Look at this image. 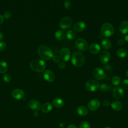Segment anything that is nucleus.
Here are the masks:
<instances>
[{"label":"nucleus","instance_id":"obj_1","mask_svg":"<svg viewBox=\"0 0 128 128\" xmlns=\"http://www.w3.org/2000/svg\"><path fill=\"white\" fill-rule=\"evenodd\" d=\"M84 56L81 52L76 51L73 53L71 58V62L74 66L80 68L84 65Z\"/></svg>","mask_w":128,"mask_h":128},{"label":"nucleus","instance_id":"obj_2","mask_svg":"<svg viewBox=\"0 0 128 128\" xmlns=\"http://www.w3.org/2000/svg\"><path fill=\"white\" fill-rule=\"evenodd\" d=\"M39 56L44 60H48L52 58L53 56V52L48 46L45 45L40 46L38 50Z\"/></svg>","mask_w":128,"mask_h":128},{"label":"nucleus","instance_id":"obj_3","mask_svg":"<svg viewBox=\"0 0 128 128\" xmlns=\"http://www.w3.org/2000/svg\"><path fill=\"white\" fill-rule=\"evenodd\" d=\"M30 68L34 71L42 72H44L46 68V62L41 59H35L32 60L30 64Z\"/></svg>","mask_w":128,"mask_h":128},{"label":"nucleus","instance_id":"obj_4","mask_svg":"<svg viewBox=\"0 0 128 128\" xmlns=\"http://www.w3.org/2000/svg\"><path fill=\"white\" fill-rule=\"evenodd\" d=\"M102 34L105 38H108L112 36L114 32V26L109 22L103 24L100 28Z\"/></svg>","mask_w":128,"mask_h":128},{"label":"nucleus","instance_id":"obj_5","mask_svg":"<svg viewBox=\"0 0 128 128\" xmlns=\"http://www.w3.org/2000/svg\"><path fill=\"white\" fill-rule=\"evenodd\" d=\"M100 87V84L98 81L94 80H88L85 84L86 88L90 92L96 91Z\"/></svg>","mask_w":128,"mask_h":128},{"label":"nucleus","instance_id":"obj_6","mask_svg":"<svg viewBox=\"0 0 128 128\" xmlns=\"http://www.w3.org/2000/svg\"><path fill=\"white\" fill-rule=\"evenodd\" d=\"M76 48L80 51H85L88 48V44L86 41L82 38H78L75 42Z\"/></svg>","mask_w":128,"mask_h":128},{"label":"nucleus","instance_id":"obj_7","mask_svg":"<svg viewBox=\"0 0 128 128\" xmlns=\"http://www.w3.org/2000/svg\"><path fill=\"white\" fill-rule=\"evenodd\" d=\"M72 24V18L68 16H65L61 19L60 22V26L62 30H66L70 28Z\"/></svg>","mask_w":128,"mask_h":128},{"label":"nucleus","instance_id":"obj_8","mask_svg":"<svg viewBox=\"0 0 128 128\" xmlns=\"http://www.w3.org/2000/svg\"><path fill=\"white\" fill-rule=\"evenodd\" d=\"M92 74L94 78L98 80H101L104 79L106 76L104 72L100 68H94Z\"/></svg>","mask_w":128,"mask_h":128},{"label":"nucleus","instance_id":"obj_9","mask_svg":"<svg viewBox=\"0 0 128 128\" xmlns=\"http://www.w3.org/2000/svg\"><path fill=\"white\" fill-rule=\"evenodd\" d=\"M71 52L70 50L66 48H62L60 52V58L63 62H68L70 58Z\"/></svg>","mask_w":128,"mask_h":128},{"label":"nucleus","instance_id":"obj_10","mask_svg":"<svg viewBox=\"0 0 128 128\" xmlns=\"http://www.w3.org/2000/svg\"><path fill=\"white\" fill-rule=\"evenodd\" d=\"M100 106V101L98 100L96 98H94L90 100L88 104V108L90 111L96 110L99 108Z\"/></svg>","mask_w":128,"mask_h":128},{"label":"nucleus","instance_id":"obj_11","mask_svg":"<svg viewBox=\"0 0 128 128\" xmlns=\"http://www.w3.org/2000/svg\"><path fill=\"white\" fill-rule=\"evenodd\" d=\"M112 95L114 98L117 100L121 99L124 96L123 89L118 86L114 88L112 90Z\"/></svg>","mask_w":128,"mask_h":128},{"label":"nucleus","instance_id":"obj_12","mask_svg":"<svg viewBox=\"0 0 128 128\" xmlns=\"http://www.w3.org/2000/svg\"><path fill=\"white\" fill-rule=\"evenodd\" d=\"M110 54L106 50L102 51L100 54V62L103 64H107L110 60Z\"/></svg>","mask_w":128,"mask_h":128},{"label":"nucleus","instance_id":"obj_13","mask_svg":"<svg viewBox=\"0 0 128 128\" xmlns=\"http://www.w3.org/2000/svg\"><path fill=\"white\" fill-rule=\"evenodd\" d=\"M44 78L48 82H52L55 79L54 73L50 70H47L44 71L43 74Z\"/></svg>","mask_w":128,"mask_h":128},{"label":"nucleus","instance_id":"obj_14","mask_svg":"<svg viewBox=\"0 0 128 128\" xmlns=\"http://www.w3.org/2000/svg\"><path fill=\"white\" fill-rule=\"evenodd\" d=\"M12 96L14 99L19 100L24 98V93L22 90L19 88H16L12 91Z\"/></svg>","mask_w":128,"mask_h":128},{"label":"nucleus","instance_id":"obj_15","mask_svg":"<svg viewBox=\"0 0 128 128\" xmlns=\"http://www.w3.org/2000/svg\"><path fill=\"white\" fill-rule=\"evenodd\" d=\"M28 105L32 110L37 112L40 108V103L36 100H31L28 102Z\"/></svg>","mask_w":128,"mask_h":128},{"label":"nucleus","instance_id":"obj_16","mask_svg":"<svg viewBox=\"0 0 128 128\" xmlns=\"http://www.w3.org/2000/svg\"><path fill=\"white\" fill-rule=\"evenodd\" d=\"M101 50L100 44L97 43H92L88 47V50L90 53L94 54H98Z\"/></svg>","mask_w":128,"mask_h":128},{"label":"nucleus","instance_id":"obj_17","mask_svg":"<svg viewBox=\"0 0 128 128\" xmlns=\"http://www.w3.org/2000/svg\"><path fill=\"white\" fill-rule=\"evenodd\" d=\"M86 28V24L83 21H80L76 22L74 26V29L75 32H81L84 31Z\"/></svg>","mask_w":128,"mask_h":128},{"label":"nucleus","instance_id":"obj_18","mask_svg":"<svg viewBox=\"0 0 128 128\" xmlns=\"http://www.w3.org/2000/svg\"><path fill=\"white\" fill-rule=\"evenodd\" d=\"M119 30L120 32L124 34L128 33V21L124 20L122 22L119 26Z\"/></svg>","mask_w":128,"mask_h":128},{"label":"nucleus","instance_id":"obj_19","mask_svg":"<svg viewBox=\"0 0 128 128\" xmlns=\"http://www.w3.org/2000/svg\"><path fill=\"white\" fill-rule=\"evenodd\" d=\"M76 112L77 113L81 116H86L88 114V108L83 106L78 107L76 109Z\"/></svg>","mask_w":128,"mask_h":128},{"label":"nucleus","instance_id":"obj_20","mask_svg":"<svg viewBox=\"0 0 128 128\" xmlns=\"http://www.w3.org/2000/svg\"><path fill=\"white\" fill-rule=\"evenodd\" d=\"M101 46L104 49L108 50L111 48L112 44L108 38H104L101 40Z\"/></svg>","mask_w":128,"mask_h":128},{"label":"nucleus","instance_id":"obj_21","mask_svg":"<svg viewBox=\"0 0 128 128\" xmlns=\"http://www.w3.org/2000/svg\"><path fill=\"white\" fill-rule=\"evenodd\" d=\"M52 105L57 108H60L64 104V100L60 98H55L52 101Z\"/></svg>","mask_w":128,"mask_h":128},{"label":"nucleus","instance_id":"obj_22","mask_svg":"<svg viewBox=\"0 0 128 128\" xmlns=\"http://www.w3.org/2000/svg\"><path fill=\"white\" fill-rule=\"evenodd\" d=\"M110 106L112 108L116 110V111H119L122 108V104L121 102L118 100H114L110 104Z\"/></svg>","mask_w":128,"mask_h":128},{"label":"nucleus","instance_id":"obj_23","mask_svg":"<svg viewBox=\"0 0 128 128\" xmlns=\"http://www.w3.org/2000/svg\"><path fill=\"white\" fill-rule=\"evenodd\" d=\"M52 108V106L50 102H46L42 106L41 110L44 113L50 112Z\"/></svg>","mask_w":128,"mask_h":128},{"label":"nucleus","instance_id":"obj_24","mask_svg":"<svg viewBox=\"0 0 128 128\" xmlns=\"http://www.w3.org/2000/svg\"><path fill=\"white\" fill-rule=\"evenodd\" d=\"M66 36V34L62 30H58L54 33V37L58 40H62Z\"/></svg>","mask_w":128,"mask_h":128},{"label":"nucleus","instance_id":"obj_25","mask_svg":"<svg viewBox=\"0 0 128 128\" xmlns=\"http://www.w3.org/2000/svg\"><path fill=\"white\" fill-rule=\"evenodd\" d=\"M116 54L120 58H124L127 56L128 52L125 48H120L117 50Z\"/></svg>","mask_w":128,"mask_h":128},{"label":"nucleus","instance_id":"obj_26","mask_svg":"<svg viewBox=\"0 0 128 128\" xmlns=\"http://www.w3.org/2000/svg\"><path fill=\"white\" fill-rule=\"evenodd\" d=\"M66 36L70 40H74L76 36V33L74 30H68L66 33Z\"/></svg>","mask_w":128,"mask_h":128},{"label":"nucleus","instance_id":"obj_27","mask_svg":"<svg viewBox=\"0 0 128 128\" xmlns=\"http://www.w3.org/2000/svg\"><path fill=\"white\" fill-rule=\"evenodd\" d=\"M8 64L5 61H1L0 62V73L4 74L8 70Z\"/></svg>","mask_w":128,"mask_h":128},{"label":"nucleus","instance_id":"obj_28","mask_svg":"<svg viewBox=\"0 0 128 128\" xmlns=\"http://www.w3.org/2000/svg\"><path fill=\"white\" fill-rule=\"evenodd\" d=\"M121 82V78L118 76H114L112 78V83L114 86H118Z\"/></svg>","mask_w":128,"mask_h":128},{"label":"nucleus","instance_id":"obj_29","mask_svg":"<svg viewBox=\"0 0 128 128\" xmlns=\"http://www.w3.org/2000/svg\"><path fill=\"white\" fill-rule=\"evenodd\" d=\"M120 86L122 89L128 90V79H124L120 82Z\"/></svg>","mask_w":128,"mask_h":128},{"label":"nucleus","instance_id":"obj_30","mask_svg":"<svg viewBox=\"0 0 128 128\" xmlns=\"http://www.w3.org/2000/svg\"><path fill=\"white\" fill-rule=\"evenodd\" d=\"M99 88H100V91H102V92H106L108 90L109 86L108 84H100V86Z\"/></svg>","mask_w":128,"mask_h":128},{"label":"nucleus","instance_id":"obj_31","mask_svg":"<svg viewBox=\"0 0 128 128\" xmlns=\"http://www.w3.org/2000/svg\"><path fill=\"white\" fill-rule=\"evenodd\" d=\"M79 128H90V126L88 122L84 121L80 124Z\"/></svg>","mask_w":128,"mask_h":128},{"label":"nucleus","instance_id":"obj_32","mask_svg":"<svg viewBox=\"0 0 128 128\" xmlns=\"http://www.w3.org/2000/svg\"><path fill=\"white\" fill-rule=\"evenodd\" d=\"M11 76L8 74H6L3 76V80L6 82H10L11 80Z\"/></svg>","mask_w":128,"mask_h":128},{"label":"nucleus","instance_id":"obj_33","mask_svg":"<svg viewBox=\"0 0 128 128\" xmlns=\"http://www.w3.org/2000/svg\"><path fill=\"white\" fill-rule=\"evenodd\" d=\"M64 7L65 8L67 9V10H69L70 7H71V3L68 0H66V1H64Z\"/></svg>","mask_w":128,"mask_h":128},{"label":"nucleus","instance_id":"obj_34","mask_svg":"<svg viewBox=\"0 0 128 128\" xmlns=\"http://www.w3.org/2000/svg\"><path fill=\"white\" fill-rule=\"evenodd\" d=\"M12 16V14L8 12V11H6L4 13L3 16L4 17V18L6 19H9Z\"/></svg>","mask_w":128,"mask_h":128},{"label":"nucleus","instance_id":"obj_35","mask_svg":"<svg viewBox=\"0 0 128 128\" xmlns=\"http://www.w3.org/2000/svg\"><path fill=\"white\" fill-rule=\"evenodd\" d=\"M6 46V44L4 42H0V52L4 50Z\"/></svg>","mask_w":128,"mask_h":128},{"label":"nucleus","instance_id":"obj_36","mask_svg":"<svg viewBox=\"0 0 128 128\" xmlns=\"http://www.w3.org/2000/svg\"><path fill=\"white\" fill-rule=\"evenodd\" d=\"M66 66V63L64 62H60L58 64V68L60 69H64Z\"/></svg>","mask_w":128,"mask_h":128},{"label":"nucleus","instance_id":"obj_37","mask_svg":"<svg viewBox=\"0 0 128 128\" xmlns=\"http://www.w3.org/2000/svg\"><path fill=\"white\" fill-rule=\"evenodd\" d=\"M52 61L54 63H58L60 61V58L58 56H54L52 58Z\"/></svg>","mask_w":128,"mask_h":128},{"label":"nucleus","instance_id":"obj_38","mask_svg":"<svg viewBox=\"0 0 128 128\" xmlns=\"http://www.w3.org/2000/svg\"><path fill=\"white\" fill-rule=\"evenodd\" d=\"M102 104H103L104 106L108 107V106H109L110 105V101L109 100H104L103 101V102H102Z\"/></svg>","mask_w":128,"mask_h":128},{"label":"nucleus","instance_id":"obj_39","mask_svg":"<svg viewBox=\"0 0 128 128\" xmlns=\"http://www.w3.org/2000/svg\"><path fill=\"white\" fill-rule=\"evenodd\" d=\"M124 40L122 39H120L118 41V45H119L120 46H122L124 44Z\"/></svg>","mask_w":128,"mask_h":128},{"label":"nucleus","instance_id":"obj_40","mask_svg":"<svg viewBox=\"0 0 128 128\" xmlns=\"http://www.w3.org/2000/svg\"><path fill=\"white\" fill-rule=\"evenodd\" d=\"M4 17L3 16L0 14V25L2 24V22H4Z\"/></svg>","mask_w":128,"mask_h":128},{"label":"nucleus","instance_id":"obj_41","mask_svg":"<svg viewBox=\"0 0 128 128\" xmlns=\"http://www.w3.org/2000/svg\"><path fill=\"white\" fill-rule=\"evenodd\" d=\"M67 128H78L76 127V126H75L74 124H70Z\"/></svg>","mask_w":128,"mask_h":128},{"label":"nucleus","instance_id":"obj_42","mask_svg":"<svg viewBox=\"0 0 128 128\" xmlns=\"http://www.w3.org/2000/svg\"><path fill=\"white\" fill-rule=\"evenodd\" d=\"M4 34L1 32H0V40H2L4 39Z\"/></svg>","mask_w":128,"mask_h":128},{"label":"nucleus","instance_id":"obj_43","mask_svg":"<svg viewBox=\"0 0 128 128\" xmlns=\"http://www.w3.org/2000/svg\"><path fill=\"white\" fill-rule=\"evenodd\" d=\"M124 40L128 43V34H126L124 36Z\"/></svg>","mask_w":128,"mask_h":128},{"label":"nucleus","instance_id":"obj_44","mask_svg":"<svg viewBox=\"0 0 128 128\" xmlns=\"http://www.w3.org/2000/svg\"><path fill=\"white\" fill-rule=\"evenodd\" d=\"M126 77L128 78V70H127V71L126 72Z\"/></svg>","mask_w":128,"mask_h":128},{"label":"nucleus","instance_id":"obj_45","mask_svg":"<svg viewBox=\"0 0 128 128\" xmlns=\"http://www.w3.org/2000/svg\"><path fill=\"white\" fill-rule=\"evenodd\" d=\"M111 128L108 127V126H106V127H105V128Z\"/></svg>","mask_w":128,"mask_h":128}]
</instances>
